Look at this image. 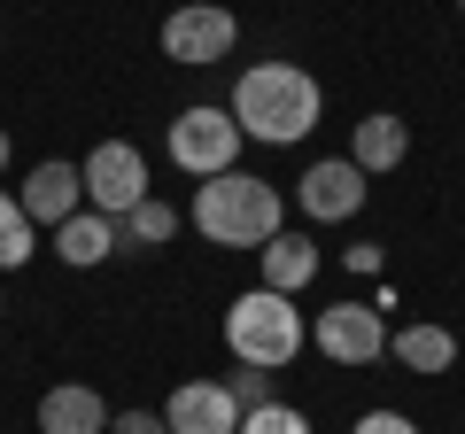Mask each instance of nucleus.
<instances>
[{"label":"nucleus","mask_w":465,"mask_h":434,"mask_svg":"<svg viewBox=\"0 0 465 434\" xmlns=\"http://www.w3.org/2000/svg\"><path fill=\"white\" fill-rule=\"evenodd\" d=\"M241 124H232V109H210V101H194V109H179L171 117V163L186 171V179H217V171H241Z\"/></svg>","instance_id":"20e7f679"},{"label":"nucleus","mask_w":465,"mask_h":434,"mask_svg":"<svg viewBox=\"0 0 465 434\" xmlns=\"http://www.w3.org/2000/svg\"><path fill=\"white\" fill-rule=\"evenodd\" d=\"M0 311H8V302H0Z\"/></svg>","instance_id":"5701e85b"},{"label":"nucleus","mask_w":465,"mask_h":434,"mask_svg":"<svg viewBox=\"0 0 465 434\" xmlns=\"http://www.w3.org/2000/svg\"><path fill=\"white\" fill-rule=\"evenodd\" d=\"M16 202H24L32 225H47V233H54V225H70V217L85 210V179H78V163H39L32 179H24Z\"/></svg>","instance_id":"9d476101"},{"label":"nucleus","mask_w":465,"mask_h":434,"mask_svg":"<svg viewBox=\"0 0 465 434\" xmlns=\"http://www.w3.org/2000/svg\"><path fill=\"white\" fill-rule=\"evenodd\" d=\"M78 179H85V210L133 217L140 202H148V155H140L133 140H101V148L78 163Z\"/></svg>","instance_id":"39448f33"},{"label":"nucleus","mask_w":465,"mask_h":434,"mask_svg":"<svg viewBox=\"0 0 465 434\" xmlns=\"http://www.w3.org/2000/svg\"><path fill=\"white\" fill-rule=\"evenodd\" d=\"M171 241H179V210H171L163 194H148L124 217V249H171Z\"/></svg>","instance_id":"dca6fc26"},{"label":"nucleus","mask_w":465,"mask_h":434,"mask_svg":"<svg viewBox=\"0 0 465 434\" xmlns=\"http://www.w3.org/2000/svg\"><path fill=\"white\" fill-rule=\"evenodd\" d=\"M302 341H311V326H302L295 295H272V287L232 295V311H225V350L241 357V365L280 372V365H295V357H302Z\"/></svg>","instance_id":"7ed1b4c3"},{"label":"nucleus","mask_w":465,"mask_h":434,"mask_svg":"<svg viewBox=\"0 0 465 434\" xmlns=\"http://www.w3.org/2000/svg\"><path fill=\"white\" fill-rule=\"evenodd\" d=\"M8 155H16V148H8V124H0V171H8Z\"/></svg>","instance_id":"4be33fe9"},{"label":"nucleus","mask_w":465,"mask_h":434,"mask_svg":"<svg viewBox=\"0 0 465 434\" xmlns=\"http://www.w3.org/2000/svg\"><path fill=\"white\" fill-rule=\"evenodd\" d=\"M403 148H411V133H403V117H388V109H372L365 124H357V140H349V163L365 171H396L403 163Z\"/></svg>","instance_id":"4468645a"},{"label":"nucleus","mask_w":465,"mask_h":434,"mask_svg":"<svg viewBox=\"0 0 465 434\" xmlns=\"http://www.w3.org/2000/svg\"><path fill=\"white\" fill-rule=\"evenodd\" d=\"M311 341L333 357V365H372V357L388 350V326H381V302H333V311H318Z\"/></svg>","instance_id":"0eeeda50"},{"label":"nucleus","mask_w":465,"mask_h":434,"mask_svg":"<svg viewBox=\"0 0 465 434\" xmlns=\"http://www.w3.org/2000/svg\"><path fill=\"white\" fill-rule=\"evenodd\" d=\"M388 350H396L403 372H450L458 365V334L450 326H403V334H388Z\"/></svg>","instance_id":"2eb2a0df"},{"label":"nucleus","mask_w":465,"mask_h":434,"mask_svg":"<svg viewBox=\"0 0 465 434\" xmlns=\"http://www.w3.org/2000/svg\"><path fill=\"white\" fill-rule=\"evenodd\" d=\"M295 202H302V217H318V225H341V217L365 210V171L349 163V155H326V163H311L295 179Z\"/></svg>","instance_id":"6e6552de"},{"label":"nucleus","mask_w":465,"mask_h":434,"mask_svg":"<svg viewBox=\"0 0 465 434\" xmlns=\"http://www.w3.org/2000/svg\"><path fill=\"white\" fill-rule=\"evenodd\" d=\"M210 249H264L272 233H287V202L272 179H249V171H217V179L194 186V210H186Z\"/></svg>","instance_id":"f03ea898"},{"label":"nucleus","mask_w":465,"mask_h":434,"mask_svg":"<svg viewBox=\"0 0 465 434\" xmlns=\"http://www.w3.org/2000/svg\"><path fill=\"white\" fill-rule=\"evenodd\" d=\"M225 388H232V403H241V419L264 411V403H280V396H272V372H256V365H249V372H232Z\"/></svg>","instance_id":"6ab92c4d"},{"label":"nucleus","mask_w":465,"mask_h":434,"mask_svg":"<svg viewBox=\"0 0 465 434\" xmlns=\"http://www.w3.org/2000/svg\"><path fill=\"white\" fill-rule=\"evenodd\" d=\"M116 249H124V217L78 210L70 225H54V256H63V264H78V271H94L101 256H116Z\"/></svg>","instance_id":"f8f14e48"},{"label":"nucleus","mask_w":465,"mask_h":434,"mask_svg":"<svg viewBox=\"0 0 465 434\" xmlns=\"http://www.w3.org/2000/svg\"><path fill=\"white\" fill-rule=\"evenodd\" d=\"M458 8H465V0H458Z\"/></svg>","instance_id":"b1692460"},{"label":"nucleus","mask_w":465,"mask_h":434,"mask_svg":"<svg viewBox=\"0 0 465 434\" xmlns=\"http://www.w3.org/2000/svg\"><path fill=\"white\" fill-rule=\"evenodd\" d=\"M318 117H326V94H318V78L302 63H249L241 85H232V124L249 140H264V148L311 140Z\"/></svg>","instance_id":"f257e3e1"},{"label":"nucleus","mask_w":465,"mask_h":434,"mask_svg":"<svg viewBox=\"0 0 465 434\" xmlns=\"http://www.w3.org/2000/svg\"><path fill=\"white\" fill-rule=\"evenodd\" d=\"M163 427L171 434H241V403H232L225 380H186V388H171Z\"/></svg>","instance_id":"1a4fd4ad"},{"label":"nucleus","mask_w":465,"mask_h":434,"mask_svg":"<svg viewBox=\"0 0 465 434\" xmlns=\"http://www.w3.org/2000/svg\"><path fill=\"white\" fill-rule=\"evenodd\" d=\"M256 256H264V287H272V295H302V287L318 280V264H326L311 233H272Z\"/></svg>","instance_id":"ddd939ff"},{"label":"nucleus","mask_w":465,"mask_h":434,"mask_svg":"<svg viewBox=\"0 0 465 434\" xmlns=\"http://www.w3.org/2000/svg\"><path fill=\"white\" fill-rule=\"evenodd\" d=\"M109 434H171V427H163V411H116Z\"/></svg>","instance_id":"aec40b11"},{"label":"nucleus","mask_w":465,"mask_h":434,"mask_svg":"<svg viewBox=\"0 0 465 434\" xmlns=\"http://www.w3.org/2000/svg\"><path fill=\"white\" fill-rule=\"evenodd\" d=\"M39 434H109V403L85 380H63L39 396Z\"/></svg>","instance_id":"9b49d317"},{"label":"nucleus","mask_w":465,"mask_h":434,"mask_svg":"<svg viewBox=\"0 0 465 434\" xmlns=\"http://www.w3.org/2000/svg\"><path fill=\"white\" fill-rule=\"evenodd\" d=\"M241 434H311V419H302L295 403H264V411L241 419Z\"/></svg>","instance_id":"a211bd4d"},{"label":"nucleus","mask_w":465,"mask_h":434,"mask_svg":"<svg viewBox=\"0 0 465 434\" xmlns=\"http://www.w3.org/2000/svg\"><path fill=\"white\" fill-rule=\"evenodd\" d=\"M232 39H241V16H232V8H217V0H186V8H171V16H163V54H171L179 70L225 63Z\"/></svg>","instance_id":"423d86ee"},{"label":"nucleus","mask_w":465,"mask_h":434,"mask_svg":"<svg viewBox=\"0 0 465 434\" xmlns=\"http://www.w3.org/2000/svg\"><path fill=\"white\" fill-rule=\"evenodd\" d=\"M32 217H24V202L16 194H0V271H16V264H32Z\"/></svg>","instance_id":"f3484780"},{"label":"nucleus","mask_w":465,"mask_h":434,"mask_svg":"<svg viewBox=\"0 0 465 434\" xmlns=\"http://www.w3.org/2000/svg\"><path fill=\"white\" fill-rule=\"evenodd\" d=\"M349 434H419V427H411L403 411H365V419H357Z\"/></svg>","instance_id":"412c9836"}]
</instances>
